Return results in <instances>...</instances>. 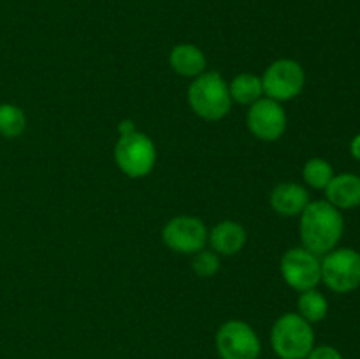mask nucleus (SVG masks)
<instances>
[{"instance_id": "obj_15", "label": "nucleus", "mask_w": 360, "mask_h": 359, "mask_svg": "<svg viewBox=\"0 0 360 359\" xmlns=\"http://www.w3.org/2000/svg\"><path fill=\"white\" fill-rule=\"evenodd\" d=\"M229 92H231L232 102H238V104L243 106H252L264 97L262 80L250 73L238 74L229 83Z\"/></svg>"}, {"instance_id": "obj_9", "label": "nucleus", "mask_w": 360, "mask_h": 359, "mask_svg": "<svg viewBox=\"0 0 360 359\" xmlns=\"http://www.w3.org/2000/svg\"><path fill=\"white\" fill-rule=\"evenodd\" d=\"M207 231L206 224L199 217L192 215H178L171 218L162 229V241L176 253H185L193 256L206 248L207 245Z\"/></svg>"}, {"instance_id": "obj_11", "label": "nucleus", "mask_w": 360, "mask_h": 359, "mask_svg": "<svg viewBox=\"0 0 360 359\" xmlns=\"http://www.w3.org/2000/svg\"><path fill=\"white\" fill-rule=\"evenodd\" d=\"M246 239H248L246 229L234 220L220 222L211 229L207 236L211 250H214L218 256H236L245 248Z\"/></svg>"}, {"instance_id": "obj_13", "label": "nucleus", "mask_w": 360, "mask_h": 359, "mask_svg": "<svg viewBox=\"0 0 360 359\" xmlns=\"http://www.w3.org/2000/svg\"><path fill=\"white\" fill-rule=\"evenodd\" d=\"M271 208L283 217H295L304 211L309 203V194L306 187L299 183H280L273 189L269 197Z\"/></svg>"}, {"instance_id": "obj_22", "label": "nucleus", "mask_w": 360, "mask_h": 359, "mask_svg": "<svg viewBox=\"0 0 360 359\" xmlns=\"http://www.w3.org/2000/svg\"><path fill=\"white\" fill-rule=\"evenodd\" d=\"M350 153H352V157L357 158V160H360V134H357V136H355L354 139H352Z\"/></svg>"}, {"instance_id": "obj_8", "label": "nucleus", "mask_w": 360, "mask_h": 359, "mask_svg": "<svg viewBox=\"0 0 360 359\" xmlns=\"http://www.w3.org/2000/svg\"><path fill=\"white\" fill-rule=\"evenodd\" d=\"M280 271L285 284L297 292L316 289V285L322 282L319 256L306 250L304 246L288 248L281 256Z\"/></svg>"}, {"instance_id": "obj_6", "label": "nucleus", "mask_w": 360, "mask_h": 359, "mask_svg": "<svg viewBox=\"0 0 360 359\" xmlns=\"http://www.w3.org/2000/svg\"><path fill=\"white\" fill-rule=\"evenodd\" d=\"M264 97L276 102H287L301 95L306 84V74L301 63L292 58H280L264 70Z\"/></svg>"}, {"instance_id": "obj_18", "label": "nucleus", "mask_w": 360, "mask_h": 359, "mask_svg": "<svg viewBox=\"0 0 360 359\" xmlns=\"http://www.w3.org/2000/svg\"><path fill=\"white\" fill-rule=\"evenodd\" d=\"M302 178L313 189L326 190L330 180L334 178V169L330 165V162H327L326 158H309L304 164V168H302Z\"/></svg>"}, {"instance_id": "obj_19", "label": "nucleus", "mask_w": 360, "mask_h": 359, "mask_svg": "<svg viewBox=\"0 0 360 359\" xmlns=\"http://www.w3.org/2000/svg\"><path fill=\"white\" fill-rule=\"evenodd\" d=\"M192 270L200 278L214 277L220 271V256L214 250L202 248L200 252L193 253Z\"/></svg>"}, {"instance_id": "obj_7", "label": "nucleus", "mask_w": 360, "mask_h": 359, "mask_svg": "<svg viewBox=\"0 0 360 359\" xmlns=\"http://www.w3.org/2000/svg\"><path fill=\"white\" fill-rule=\"evenodd\" d=\"M217 352L221 359H259L262 345L259 334L245 320H227L217 331Z\"/></svg>"}, {"instance_id": "obj_21", "label": "nucleus", "mask_w": 360, "mask_h": 359, "mask_svg": "<svg viewBox=\"0 0 360 359\" xmlns=\"http://www.w3.org/2000/svg\"><path fill=\"white\" fill-rule=\"evenodd\" d=\"M136 125H134L132 120H123V122H120L118 125V132L120 136H127V134H132L136 132Z\"/></svg>"}, {"instance_id": "obj_10", "label": "nucleus", "mask_w": 360, "mask_h": 359, "mask_svg": "<svg viewBox=\"0 0 360 359\" xmlns=\"http://www.w3.org/2000/svg\"><path fill=\"white\" fill-rule=\"evenodd\" d=\"M246 125L257 139L273 143V141L280 139L287 130V113H285L281 102L262 97L255 104L250 106L248 115H246Z\"/></svg>"}, {"instance_id": "obj_14", "label": "nucleus", "mask_w": 360, "mask_h": 359, "mask_svg": "<svg viewBox=\"0 0 360 359\" xmlns=\"http://www.w3.org/2000/svg\"><path fill=\"white\" fill-rule=\"evenodd\" d=\"M169 63L172 70L183 77H197L206 73L207 60L202 49L190 42L174 46L169 53Z\"/></svg>"}, {"instance_id": "obj_20", "label": "nucleus", "mask_w": 360, "mask_h": 359, "mask_svg": "<svg viewBox=\"0 0 360 359\" xmlns=\"http://www.w3.org/2000/svg\"><path fill=\"white\" fill-rule=\"evenodd\" d=\"M306 359H345V358L338 348L330 347V345H319V347L311 348V352H309Z\"/></svg>"}, {"instance_id": "obj_1", "label": "nucleus", "mask_w": 360, "mask_h": 359, "mask_svg": "<svg viewBox=\"0 0 360 359\" xmlns=\"http://www.w3.org/2000/svg\"><path fill=\"white\" fill-rule=\"evenodd\" d=\"M343 231V215L327 201H309L301 213L299 236L302 246L316 256H326L336 248Z\"/></svg>"}, {"instance_id": "obj_2", "label": "nucleus", "mask_w": 360, "mask_h": 359, "mask_svg": "<svg viewBox=\"0 0 360 359\" xmlns=\"http://www.w3.org/2000/svg\"><path fill=\"white\" fill-rule=\"evenodd\" d=\"M186 101L190 109L207 122L225 118L232 108L229 83L217 70H206L193 77L186 90Z\"/></svg>"}, {"instance_id": "obj_17", "label": "nucleus", "mask_w": 360, "mask_h": 359, "mask_svg": "<svg viewBox=\"0 0 360 359\" xmlns=\"http://www.w3.org/2000/svg\"><path fill=\"white\" fill-rule=\"evenodd\" d=\"M27 129V116L25 111L16 104H0V136L7 139H16Z\"/></svg>"}, {"instance_id": "obj_12", "label": "nucleus", "mask_w": 360, "mask_h": 359, "mask_svg": "<svg viewBox=\"0 0 360 359\" xmlns=\"http://www.w3.org/2000/svg\"><path fill=\"white\" fill-rule=\"evenodd\" d=\"M327 203L338 210H354L360 206V176L354 172L334 175L329 185L326 187Z\"/></svg>"}, {"instance_id": "obj_3", "label": "nucleus", "mask_w": 360, "mask_h": 359, "mask_svg": "<svg viewBox=\"0 0 360 359\" xmlns=\"http://www.w3.org/2000/svg\"><path fill=\"white\" fill-rule=\"evenodd\" d=\"M271 347L281 359H306L315 347V331L299 313H283L273 324Z\"/></svg>"}, {"instance_id": "obj_16", "label": "nucleus", "mask_w": 360, "mask_h": 359, "mask_svg": "<svg viewBox=\"0 0 360 359\" xmlns=\"http://www.w3.org/2000/svg\"><path fill=\"white\" fill-rule=\"evenodd\" d=\"M297 310L299 315L304 320H308L309 324L322 322L327 317L329 312V303L327 298L316 289H309V291L301 292L297 299Z\"/></svg>"}, {"instance_id": "obj_4", "label": "nucleus", "mask_w": 360, "mask_h": 359, "mask_svg": "<svg viewBox=\"0 0 360 359\" xmlns=\"http://www.w3.org/2000/svg\"><path fill=\"white\" fill-rule=\"evenodd\" d=\"M115 162L120 171L129 178H144L153 171L157 148L151 137L136 130L118 137L115 144Z\"/></svg>"}, {"instance_id": "obj_5", "label": "nucleus", "mask_w": 360, "mask_h": 359, "mask_svg": "<svg viewBox=\"0 0 360 359\" xmlns=\"http://www.w3.org/2000/svg\"><path fill=\"white\" fill-rule=\"evenodd\" d=\"M322 282L338 294H348L360 285V253L354 248H334L320 260Z\"/></svg>"}]
</instances>
